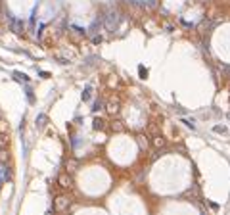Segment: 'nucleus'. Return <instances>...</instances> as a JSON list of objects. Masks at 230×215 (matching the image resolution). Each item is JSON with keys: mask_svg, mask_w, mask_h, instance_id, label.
<instances>
[{"mask_svg": "<svg viewBox=\"0 0 230 215\" xmlns=\"http://www.w3.org/2000/svg\"><path fill=\"white\" fill-rule=\"evenodd\" d=\"M69 206H71L69 196H58V198L54 200V209H56V213H65V211L69 209Z\"/></svg>", "mask_w": 230, "mask_h": 215, "instance_id": "1", "label": "nucleus"}, {"mask_svg": "<svg viewBox=\"0 0 230 215\" xmlns=\"http://www.w3.org/2000/svg\"><path fill=\"white\" fill-rule=\"evenodd\" d=\"M58 184H60L61 188H69V186H71V177H69V173H63V175L58 177Z\"/></svg>", "mask_w": 230, "mask_h": 215, "instance_id": "2", "label": "nucleus"}, {"mask_svg": "<svg viewBox=\"0 0 230 215\" xmlns=\"http://www.w3.org/2000/svg\"><path fill=\"white\" fill-rule=\"evenodd\" d=\"M113 23H117V13H109V17H107V21H106V25L109 27V29H113Z\"/></svg>", "mask_w": 230, "mask_h": 215, "instance_id": "3", "label": "nucleus"}, {"mask_svg": "<svg viewBox=\"0 0 230 215\" xmlns=\"http://www.w3.org/2000/svg\"><path fill=\"white\" fill-rule=\"evenodd\" d=\"M138 146H140L142 150H146V148H148V138L144 137V134H140V137H138Z\"/></svg>", "mask_w": 230, "mask_h": 215, "instance_id": "4", "label": "nucleus"}, {"mask_svg": "<svg viewBox=\"0 0 230 215\" xmlns=\"http://www.w3.org/2000/svg\"><path fill=\"white\" fill-rule=\"evenodd\" d=\"M73 171H77V161L75 160H69L67 161V173H73Z\"/></svg>", "mask_w": 230, "mask_h": 215, "instance_id": "5", "label": "nucleus"}, {"mask_svg": "<svg viewBox=\"0 0 230 215\" xmlns=\"http://www.w3.org/2000/svg\"><path fill=\"white\" fill-rule=\"evenodd\" d=\"M6 160H8V152H6V150L4 148H0V161H6Z\"/></svg>", "mask_w": 230, "mask_h": 215, "instance_id": "6", "label": "nucleus"}, {"mask_svg": "<svg viewBox=\"0 0 230 215\" xmlns=\"http://www.w3.org/2000/svg\"><path fill=\"white\" fill-rule=\"evenodd\" d=\"M90 98V89H86L84 92H83V100H88Z\"/></svg>", "mask_w": 230, "mask_h": 215, "instance_id": "7", "label": "nucleus"}, {"mask_svg": "<svg viewBox=\"0 0 230 215\" xmlns=\"http://www.w3.org/2000/svg\"><path fill=\"white\" fill-rule=\"evenodd\" d=\"M102 125H104V121H100V119H96V121H94V127H96V129H100Z\"/></svg>", "mask_w": 230, "mask_h": 215, "instance_id": "8", "label": "nucleus"}]
</instances>
